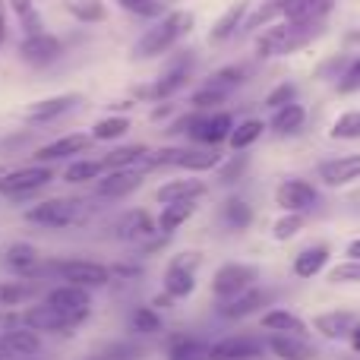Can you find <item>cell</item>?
Returning a JSON list of instances; mask_svg holds the SVG:
<instances>
[{"mask_svg": "<svg viewBox=\"0 0 360 360\" xmlns=\"http://www.w3.org/2000/svg\"><path fill=\"white\" fill-rule=\"evenodd\" d=\"M247 10H250L247 0H237V4H231L228 10H224L221 16H218L215 22H212V29H209V41H212V44H224L228 38H234V35H237V29H243Z\"/></svg>", "mask_w": 360, "mask_h": 360, "instance_id": "d4e9b609", "label": "cell"}, {"mask_svg": "<svg viewBox=\"0 0 360 360\" xmlns=\"http://www.w3.org/2000/svg\"><path fill=\"white\" fill-rule=\"evenodd\" d=\"M247 165H250V158L243 155V152H237V155H231V158H224L221 165H218V184H237V180L243 177V171H247Z\"/></svg>", "mask_w": 360, "mask_h": 360, "instance_id": "7dc6e473", "label": "cell"}, {"mask_svg": "<svg viewBox=\"0 0 360 360\" xmlns=\"http://www.w3.org/2000/svg\"><path fill=\"white\" fill-rule=\"evenodd\" d=\"M146 155H149V149L146 146H120V149H111L101 162H105V168L108 171H120V168H136V171H143V162H146ZM146 174V171H143Z\"/></svg>", "mask_w": 360, "mask_h": 360, "instance_id": "d6a6232c", "label": "cell"}, {"mask_svg": "<svg viewBox=\"0 0 360 360\" xmlns=\"http://www.w3.org/2000/svg\"><path fill=\"white\" fill-rule=\"evenodd\" d=\"M32 294H35V285L29 278L0 281V307H19L25 300H32Z\"/></svg>", "mask_w": 360, "mask_h": 360, "instance_id": "b9f144b4", "label": "cell"}, {"mask_svg": "<svg viewBox=\"0 0 360 360\" xmlns=\"http://www.w3.org/2000/svg\"><path fill=\"white\" fill-rule=\"evenodd\" d=\"M266 342L256 335H228L209 348V360H253L262 357Z\"/></svg>", "mask_w": 360, "mask_h": 360, "instance_id": "d6986e66", "label": "cell"}, {"mask_svg": "<svg viewBox=\"0 0 360 360\" xmlns=\"http://www.w3.org/2000/svg\"><path fill=\"white\" fill-rule=\"evenodd\" d=\"M0 342H4V348H6V354H10V360L13 357H35L38 351H41V335H38L35 329H29V326L4 329Z\"/></svg>", "mask_w": 360, "mask_h": 360, "instance_id": "484cf974", "label": "cell"}, {"mask_svg": "<svg viewBox=\"0 0 360 360\" xmlns=\"http://www.w3.org/2000/svg\"><path fill=\"white\" fill-rule=\"evenodd\" d=\"M262 133H266V120L247 117V120H240V124H234V130H231V136H228V146L234 152H247L250 146L259 143Z\"/></svg>", "mask_w": 360, "mask_h": 360, "instance_id": "836d02e7", "label": "cell"}, {"mask_svg": "<svg viewBox=\"0 0 360 360\" xmlns=\"http://www.w3.org/2000/svg\"><path fill=\"white\" fill-rule=\"evenodd\" d=\"M228 101V95H221V92H215V89H205V86H199L196 92L190 95V105H193V111H221V105Z\"/></svg>", "mask_w": 360, "mask_h": 360, "instance_id": "c3c4849f", "label": "cell"}, {"mask_svg": "<svg viewBox=\"0 0 360 360\" xmlns=\"http://www.w3.org/2000/svg\"><path fill=\"white\" fill-rule=\"evenodd\" d=\"M130 329L136 332V335H143V338H149V335H158V332L165 329V323H162V313L155 310V307H136L133 310V316H130Z\"/></svg>", "mask_w": 360, "mask_h": 360, "instance_id": "60d3db41", "label": "cell"}, {"mask_svg": "<svg viewBox=\"0 0 360 360\" xmlns=\"http://www.w3.org/2000/svg\"><path fill=\"white\" fill-rule=\"evenodd\" d=\"M114 4L136 19H158L165 13V0H114Z\"/></svg>", "mask_w": 360, "mask_h": 360, "instance_id": "f6af8a7d", "label": "cell"}, {"mask_svg": "<svg viewBox=\"0 0 360 360\" xmlns=\"http://www.w3.org/2000/svg\"><path fill=\"white\" fill-rule=\"evenodd\" d=\"M278 16H281V10H278V0H266V4H262V6H256V10L250 13L247 19H243V32L266 29V25H272Z\"/></svg>", "mask_w": 360, "mask_h": 360, "instance_id": "ee69618b", "label": "cell"}, {"mask_svg": "<svg viewBox=\"0 0 360 360\" xmlns=\"http://www.w3.org/2000/svg\"><path fill=\"white\" fill-rule=\"evenodd\" d=\"M190 79H193V54L190 51H180V54L149 82V86L139 89V95L149 98V101H171L180 89H186Z\"/></svg>", "mask_w": 360, "mask_h": 360, "instance_id": "52a82bcc", "label": "cell"}, {"mask_svg": "<svg viewBox=\"0 0 360 360\" xmlns=\"http://www.w3.org/2000/svg\"><path fill=\"white\" fill-rule=\"evenodd\" d=\"M114 237H117V240H124V243H139L146 253L158 250L165 240H168L165 234H158V221L146 209L124 212V215L114 221Z\"/></svg>", "mask_w": 360, "mask_h": 360, "instance_id": "5b68a950", "label": "cell"}, {"mask_svg": "<svg viewBox=\"0 0 360 360\" xmlns=\"http://www.w3.org/2000/svg\"><path fill=\"white\" fill-rule=\"evenodd\" d=\"M319 193L310 180H300V177H288L278 184L275 190V205L281 212H291V215H307V212L316 205Z\"/></svg>", "mask_w": 360, "mask_h": 360, "instance_id": "5bb4252c", "label": "cell"}, {"mask_svg": "<svg viewBox=\"0 0 360 360\" xmlns=\"http://www.w3.org/2000/svg\"><path fill=\"white\" fill-rule=\"evenodd\" d=\"M329 285H360V259H342L329 269Z\"/></svg>", "mask_w": 360, "mask_h": 360, "instance_id": "681fc988", "label": "cell"}, {"mask_svg": "<svg viewBox=\"0 0 360 360\" xmlns=\"http://www.w3.org/2000/svg\"><path fill=\"white\" fill-rule=\"evenodd\" d=\"M51 180H54L51 165H29L19 171H6V174H0V196L10 202H25V199L38 196Z\"/></svg>", "mask_w": 360, "mask_h": 360, "instance_id": "8992f818", "label": "cell"}, {"mask_svg": "<svg viewBox=\"0 0 360 360\" xmlns=\"http://www.w3.org/2000/svg\"><path fill=\"white\" fill-rule=\"evenodd\" d=\"M82 209L86 205L79 199H41V202H35L25 212V221L38 224V228H48V231H60L79 221Z\"/></svg>", "mask_w": 360, "mask_h": 360, "instance_id": "9c48e42d", "label": "cell"}, {"mask_svg": "<svg viewBox=\"0 0 360 360\" xmlns=\"http://www.w3.org/2000/svg\"><path fill=\"white\" fill-rule=\"evenodd\" d=\"M19 316H22V326L35 329L38 335H41V332H48V335H70L73 329H79V326L86 323V319H79V316H67V313L54 310V307L44 304V300L29 307V310H22Z\"/></svg>", "mask_w": 360, "mask_h": 360, "instance_id": "7c38bea8", "label": "cell"}, {"mask_svg": "<svg viewBox=\"0 0 360 360\" xmlns=\"http://www.w3.org/2000/svg\"><path fill=\"white\" fill-rule=\"evenodd\" d=\"M44 304H51L54 310L67 313V316H79V319H89L92 313V291L89 288H79V285H57L44 294Z\"/></svg>", "mask_w": 360, "mask_h": 360, "instance_id": "2e32d148", "label": "cell"}, {"mask_svg": "<svg viewBox=\"0 0 360 360\" xmlns=\"http://www.w3.org/2000/svg\"><path fill=\"white\" fill-rule=\"evenodd\" d=\"M345 259H360V237H354V240L345 247Z\"/></svg>", "mask_w": 360, "mask_h": 360, "instance_id": "6f0895ef", "label": "cell"}, {"mask_svg": "<svg viewBox=\"0 0 360 360\" xmlns=\"http://www.w3.org/2000/svg\"><path fill=\"white\" fill-rule=\"evenodd\" d=\"M193 212H196V202H168V205H162V215L155 218V221H158V234L171 237L180 224L190 221Z\"/></svg>", "mask_w": 360, "mask_h": 360, "instance_id": "d590c367", "label": "cell"}, {"mask_svg": "<svg viewBox=\"0 0 360 360\" xmlns=\"http://www.w3.org/2000/svg\"><path fill=\"white\" fill-rule=\"evenodd\" d=\"M266 304H269V291L250 288L247 294H240V297H234V300H218V316L221 319H247V316H253L256 310H262Z\"/></svg>", "mask_w": 360, "mask_h": 360, "instance_id": "cb8c5ba5", "label": "cell"}, {"mask_svg": "<svg viewBox=\"0 0 360 360\" xmlns=\"http://www.w3.org/2000/svg\"><path fill=\"white\" fill-rule=\"evenodd\" d=\"M193 25H196V16H193L190 10L165 13V16H158L155 22L136 38V44H133V57H136V60H152V57L168 54L171 48H177V44L190 35Z\"/></svg>", "mask_w": 360, "mask_h": 360, "instance_id": "6da1fadb", "label": "cell"}, {"mask_svg": "<svg viewBox=\"0 0 360 360\" xmlns=\"http://www.w3.org/2000/svg\"><path fill=\"white\" fill-rule=\"evenodd\" d=\"M329 136L332 139H360V108L357 111H345L342 117L332 124Z\"/></svg>", "mask_w": 360, "mask_h": 360, "instance_id": "bcb514c9", "label": "cell"}, {"mask_svg": "<svg viewBox=\"0 0 360 360\" xmlns=\"http://www.w3.org/2000/svg\"><path fill=\"white\" fill-rule=\"evenodd\" d=\"M6 6L16 13L19 25H22V38L48 32V29H44V16H41V10L35 6V0H6Z\"/></svg>", "mask_w": 360, "mask_h": 360, "instance_id": "e575fe53", "label": "cell"}, {"mask_svg": "<svg viewBox=\"0 0 360 360\" xmlns=\"http://www.w3.org/2000/svg\"><path fill=\"white\" fill-rule=\"evenodd\" d=\"M6 32H10V19H6V0H0V48L6 44Z\"/></svg>", "mask_w": 360, "mask_h": 360, "instance_id": "11a10c76", "label": "cell"}, {"mask_svg": "<svg viewBox=\"0 0 360 360\" xmlns=\"http://www.w3.org/2000/svg\"><path fill=\"white\" fill-rule=\"evenodd\" d=\"M13 360H38V357H13Z\"/></svg>", "mask_w": 360, "mask_h": 360, "instance_id": "94428289", "label": "cell"}, {"mask_svg": "<svg viewBox=\"0 0 360 360\" xmlns=\"http://www.w3.org/2000/svg\"><path fill=\"white\" fill-rule=\"evenodd\" d=\"M278 10L288 22H326L335 0H278Z\"/></svg>", "mask_w": 360, "mask_h": 360, "instance_id": "44dd1931", "label": "cell"}, {"mask_svg": "<svg viewBox=\"0 0 360 360\" xmlns=\"http://www.w3.org/2000/svg\"><path fill=\"white\" fill-rule=\"evenodd\" d=\"M95 139L86 136V133H67V136L54 139V143L35 149V165H54V162H67L73 155H82V152L92 146Z\"/></svg>", "mask_w": 360, "mask_h": 360, "instance_id": "ffe728a7", "label": "cell"}, {"mask_svg": "<svg viewBox=\"0 0 360 360\" xmlns=\"http://www.w3.org/2000/svg\"><path fill=\"white\" fill-rule=\"evenodd\" d=\"M209 348L212 345H205L202 338L180 332L168 342V360H209Z\"/></svg>", "mask_w": 360, "mask_h": 360, "instance_id": "4dcf8cb0", "label": "cell"}, {"mask_svg": "<svg viewBox=\"0 0 360 360\" xmlns=\"http://www.w3.org/2000/svg\"><path fill=\"white\" fill-rule=\"evenodd\" d=\"M307 224V215H291V212H285V218H278L272 228V237L275 240H291V237L300 234V228Z\"/></svg>", "mask_w": 360, "mask_h": 360, "instance_id": "f907efd6", "label": "cell"}, {"mask_svg": "<svg viewBox=\"0 0 360 360\" xmlns=\"http://www.w3.org/2000/svg\"><path fill=\"white\" fill-rule=\"evenodd\" d=\"M316 177L323 180L326 186L338 190V186H348L360 180V152H351V155H338V158H326V162L316 165Z\"/></svg>", "mask_w": 360, "mask_h": 360, "instance_id": "e0dca14e", "label": "cell"}, {"mask_svg": "<svg viewBox=\"0 0 360 360\" xmlns=\"http://www.w3.org/2000/svg\"><path fill=\"white\" fill-rule=\"evenodd\" d=\"M294 101H297V86H294V82H278V86L266 95V108H269V111H278V108L294 105Z\"/></svg>", "mask_w": 360, "mask_h": 360, "instance_id": "816d5d0a", "label": "cell"}, {"mask_svg": "<svg viewBox=\"0 0 360 360\" xmlns=\"http://www.w3.org/2000/svg\"><path fill=\"white\" fill-rule=\"evenodd\" d=\"M139 272H143L139 266H124V262H120V266H111L114 278H139Z\"/></svg>", "mask_w": 360, "mask_h": 360, "instance_id": "db71d44e", "label": "cell"}, {"mask_svg": "<svg viewBox=\"0 0 360 360\" xmlns=\"http://www.w3.org/2000/svg\"><path fill=\"white\" fill-rule=\"evenodd\" d=\"M326 262H329V247H326V243L307 247L294 256V275H297V278H313V275H319L326 269Z\"/></svg>", "mask_w": 360, "mask_h": 360, "instance_id": "1f68e13d", "label": "cell"}, {"mask_svg": "<svg viewBox=\"0 0 360 360\" xmlns=\"http://www.w3.org/2000/svg\"><path fill=\"white\" fill-rule=\"evenodd\" d=\"M105 171H108V168H105V162H101V158H98V162H89V158H79V162L70 165L67 174H63V177H67L70 184H89V180L105 177Z\"/></svg>", "mask_w": 360, "mask_h": 360, "instance_id": "7bdbcfd3", "label": "cell"}, {"mask_svg": "<svg viewBox=\"0 0 360 360\" xmlns=\"http://www.w3.org/2000/svg\"><path fill=\"white\" fill-rule=\"evenodd\" d=\"M63 54V41L54 32H41V35H25L19 41V60L32 70H44L51 63H57Z\"/></svg>", "mask_w": 360, "mask_h": 360, "instance_id": "4fadbf2b", "label": "cell"}, {"mask_svg": "<svg viewBox=\"0 0 360 360\" xmlns=\"http://www.w3.org/2000/svg\"><path fill=\"white\" fill-rule=\"evenodd\" d=\"M256 281H259V269L256 266H250V262H224L212 275V294L218 300H234L240 294H247L250 288H256Z\"/></svg>", "mask_w": 360, "mask_h": 360, "instance_id": "30bf717a", "label": "cell"}, {"mask_svg": "<svg viewBox=\"0 0 360 360\" xmlns=\"http://www.w3.org/2000/svg\"><path fill=\"white\" fill-rule=\"evenodd\" d=\"M174 111V105H168V101H158V108L152 111V120H162V117H168V114Z\"/></svg>", "mask_w": 360, "mask_h": 360, "instance_id": "9f6ffc18", "label": "cell"}, {"mask_svg": "<svg viewBox=\"0 0 360 360\" xmlns=\"http://www.w3.org/2000/svg\"><path fill=\"white\" fill-rule=\"evenodd\" d=\"M168 4H177V0H165V6H168Z\"/></svg>", "mask_w": 360, "mask_h": 360, "instance_id": "6125c7cd", "label": "cell"}, {"mask_svg": "<svg viewBox=\"0 0 360 360\" xmlns=\"http://www.w3.org/2000/svg\"><path fill=\"white\" fill-rule=\"evenodd\" d=\"M304 124H307V111H304V105H297V101L272 111V120H269L275 136H297V133L304 130Z\"/></svg>", "mask_w": 360, "mask_h": 360, "instance_id": "83f0119b", "label": "cell"}, {"mask_svg": "<svg viewBox=\"0 0 360 360\" xmlns=\"http://www.w3.org/2000/svg\"><path fill=\"white\" fill-rule=\"evenodd\" d=\"M127 130H130V117L111 114V117H101L98 124L92 127V139L95 143H114V139H124Z\"/></svg>", "mask_w": 360, "mask_h": 360, "instance_id": "ab89813d", "label": "cell"}, {"mask_svg": "<svg viewBox=\"0 0 360 360\" xmlns=\"http://www.w3.org/2000/svg\"><path fill=\"white\" fill-rule=\"evenodd\" d=\"M54 275L67 285H79V288H108L114 281L111 266H101L92 259H54Z\"/></svg>", "mask_w": 360, "mask_h": 360, "instance_id": "8fae6325", "label": "cell"}, {"mask_svg": "<svg viewBox=\"0 0 360 360\" xmlns=\"http://www.w3.org/2000/svg\"><path fill=\"white\" fill-rule=\"evenodd\" d=\"M231 130H234V117L228 111H190L171 120L165 133L171 136H186L193 146H205V149H218L228 143Z\"/></svg>", "mask_w": 360, "mask_h": 360, "instance_id": "3957f363", "label": "cell"}, {"mask_svg": "<svg viewBox=\"0 0 360 360\" xmlns=\"http://www.w3.org/2000/svg\"><path fill=\"white\" fill-rule=\"evenodd\" d=\"M79 101H82V95H73V92L51 95V98H41V101H32V105L22 111V120L29 127H48V124H54V120L67 117V114L73 111Z\"/></svg>", "mask_w": 360, "mask_h": 360, "instance_id": "9a60e30c", "label": "cell"}, {"mask_svg": "<svg viewBox=\"0 0 360 360\" xmlns=\"http://www.w3.org/2000/svg\"><path fill=\"white\" fill-rule=\"evenodd\" d=\"M326 32V22H272L256 35V54L259 57H291L310 48Z\"/></svg>", "mask_w": 360, "mask_h": 360, "instance_id": "7a4b0ae2", "label": "cell"}, {"mask_svg": "<svg viewBox=\"0 0 360 360\" xmlns=\"http://www.w3.org/2000/svg\"><path fill=\"white\" fill-rule=\"evenodd\" d=\"M0 360H10V354H6V348H4V342H0Z\"/></svg>", "mask_w": 360, "mask_h": 360, "instance_id": "91938a15", "label": "cell"}, {"mask_svg": "<svg viewBox=\"0 0 360 360\" xmlns=\"http://www.w3.org/2000/svg\"><path fill=\"white\" fill-rule=\"evenodd\" d=\"M143 171L136 168H120V171H108L105 177L95 180V196L98 199H124L130 193H136L143 186Z\"/></svg>", "mask_w": 360, "mask_h": 360, "instance_id": "ac0fdd59", "label": "cell"}, {"mask_svg": "<svg viewBox=\"0 0 360 360\" xmlns=\"http://www.w3.org/2000/svg\"><path fill=\"white\" fill-rule=\"evenodd\" d=\"M202 266V253L196 250H184L177 253L174 259L168 262L165 269V278H162V288L171 300H184L196 291V269Z\"/></svg>", "mask_w": 360, "mask_h": 360, "instance_id": "ba28073f", "label": "cell"}, {"mask_svg": "<svg viewBox=\"0 0 360 360\" xmlns=\"http://www.w3.org/2000/svg\"><path fill=\"white\" fill-rule=\"evenodd\" d=\"M262 329L266 332H278V335H300L307 338V323L291 310H269L262 313Z\"/></svg>", "mask_w": 360, "mask_h": 360, "instance_id": "f546056e", "label": "cell"}, {"mask_svg": "<svg viewBox=\"0 0 360 360\" xmlns=\"http://www.w3.org/2000/svg\"><path fill=\"white\" fill-rule=\"evenodd\" d=\"M335 89H338V95H354V92H360V54L351 57L348 70L338 76Z\"/></svg>", "mask_w": 360, "mask_h": 360, "instance_id": "f5cc1de1", "label": "cell"}, {"mask_svg": "<svg viewBox=\"0 0 360 360\" xmlns=\"http://www.w3.org/2000/svg\"><path fill=\"white\" fill-rule=\"evenodd\" d=\"M63 10L82 25H98L108 19V6L101 4V0H67Z\"/></svg>", "mask_w": 360, "mask_h": 360, "instance_id": "74e56055", "label": "cell"}, {"mask_svg": "<svg viewBox=\"0 0 360 360\" xmlns=\"http://www.w3.org/2000/svg\"><path fill=\"white\" fill-rule=\"evenodd\" d=\"M4 262H6V269H10V272L19 275V278H29L32 269L41 262V256H38V250L32 247V243L16 240V243H10V247H6Z\"/></svg>", "mask_w": 360, "mask_h": 360, "instance_id": "f1b7e54d", "label": "cell"}, {"mask_svg": "<svg viewBox=\"0 0 360 360\" xmlns=\"http://www.w3.org/2000/svg\"><path fill=\"white\" fill-rule=\"evenodd\" d=\"M348 345H351V351H354V354H360V323L354 326V332H351Z\"/></svg>", "mask_w": 360, "mask_h": 360, "instance_id": "680465c9", "label": "cell"}, {"mask_svg": "<svg viewBox=\"0 0 360 360\" xmlns=\"http://www.w3.org/2000/svg\"><path fill=\"white\" fill-rule=\"evenodd\" d=\"M243 82H247V70L243 67H221V70H215V73L205 76L202 86L215 89V92H221V95H228L231 98V92H237Z\"/></svg>", "mask_w": 360, "mask_h": 360, "instance_id": "8d00e7d4", "label": "cell"}, {"mask_svg": "<svg viewBox=\"0 0 360 360\" xmlns=\"http://www.w3.org/2000/svg\"><path fill=\"white\" fill-rule=\"evenodd\" d=\"M357 323H360V319L354 316V313L329 310V313H319V316L313 319V329H316L323 338H329V342H348Z\"/></svg>", "mask_w": 360, "mask_h": 360, "instance_id": "7402d4cb", "label": "cell"}, {"mask_svg": "<svg viewBox=\"0 0 360 360\" xmlns=\"http://www.w3.org/2000/svg\"><path fill=\"white\" fill-rule=\"evenodd\" d=\"M221 221L228 224L231 231H247L253 224V205L240 196H231L221 209Z\"/></svg>", "mask_w": 360, "mask_h": 360, "instance_id": "f35d334b", "label": "cell"}, {"mask_svg": "<svg viewBox=\"0 0 360 360\" xmlns=\"http://www.w3.org/2000/svg\"><path fill=\"white\" fill-rule=\"evenodd\" d=\"M266 348L272 351L278 360H313L316 357V348L300 335H278V332H272L269 342H266Z\"/></svg>", "mask_w": 360, "mask_h": 360, "instance_id": "4316f807", "label": "cell"}, {"mask_svg": "<svg viewBox=\"0 0 360 360\" xmlns=\"http://www.w3.org/2000/svg\"><path fill=\"white\" fill-rule=\"evenodd\" d=\"M224 162V155L218 149H205V146H165L146 155L143 171H158V168H184L193 174L202 171H215Z\"/></svg>", "mask_w": 360, "mask_h": 360, "instance_id": "277c9868", "label": "cell"}, {"mask_svg": "<svg viewBox=\"0 0 360 360\" xmlns=\"http://www.w3.org/2000/svg\"><path fill=\"white\" fill-rule=\"evenodd\" d=\"M205 190H209V186H205L202 180H196V177H177V180H168V184L158 186L155 199L162 205H168V202H199V199L205 196Z\"/></svg>", "mask_w": 360, "mask_h": 360, "instance_id": "603a6c76", "label": "cell"}]
</instances>
